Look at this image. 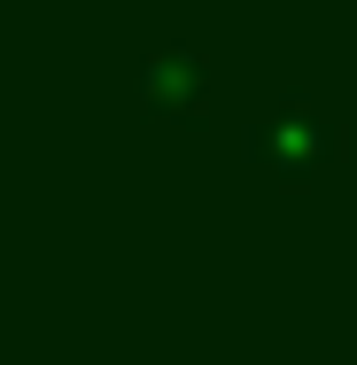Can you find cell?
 Returning a JSON list of instances; mask_svg holds the SVG:
<instances>
[{
  "mask_svg": "<svg viewBox=\"0 0 357 365\" xmlns=\"http://www.w3.org/2000/svg\"><path fill=\"white\" fill-rule=\"evenodd\" d=\"M241 155L280 171V179H319L326 163H342V117L303 101V93H280V101L241 117Z\"/></svg>",
  "mask_w": 357,
  "mask_h": 365,
  "instance_id": "1",
  "label": "cell"
},
{
  "mask_svg": "<svg viewBox=\"0 0 357 365\" xmlns=\"http://www.w3.org/2000/svg\"><path fill=\"white\" fill-rule=\"evenodd\" d=\"M140 101L155 117H202L210 109V55L195 39H163L140 55Z\"/></svg>",
  "mask_w": 357,
  "mask_h": 365,
  "instance_id": "2",
  "label": "cell"
}]
</instances>
